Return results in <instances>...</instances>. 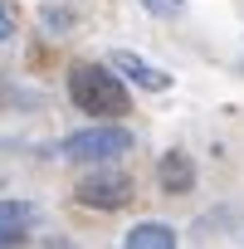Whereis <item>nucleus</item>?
Wrapping results in <instances>:
<instances>
[{
	"instance_id": "obj_9",
	"label": "nucleus",
	"mask_w": 244,
	"mask_h": 249,
	"mask_svg": "<svg viewBox=\"0 0 244 249\" xmlns=\"http://www.w3.org/2000/svg\"><path fill=\"white\" fill-rule=\"evenodd\" d=\"M142 10H147V15L171 20V15H181V10H186V0H142Z\"/></svg>"
},
{
	"instance_id": "obj_5",
	"label": "nucleus",
	"mask_w": 244,
	"mask_h": 249,
	"mask_svg": "<svg viewBox=\"0 0 244 249\" xmlns=\"http://www.w3.org/2000/svg\"><path fill=\"white\" fill-rule=\"evenodd\" d=\"M157 181H161L166 196H186V191L195 186V166H191V157H186V152H166L161 166H157Z\"/></svg>"
},
{
	"instance_id": "obj_4",
	"label": "nucleus",
	"mask_w": 244,
	"mask_h": 249,
	"mask_svg": "<svg viewBox=\"0 0 244 249\" xmlns=\"http://www.w3.org/2000/svg\"><path fill=\"white\" fill-rule=\"evenodd\" d=\"M112 69L127 78V83L147 88V93H166V88H171V73H166V69H152V64L137 59L132 49H117V54H112Z\"/></svg>"
},
{
	"instance_id": "obj_7",
	"label": "nucleus",
	"mask_w": 244,
	"mask_h": 249,
	"mask_svg": "<svg viewBox=\"0 0 244 249\" xmlns=\"http://www.w3.org/2000/svg\"><path fill=\"white\" fill-rule=\"evenodd\" d=\"M0 225L30 230V225H35V205H30V200H0Z\"/></svg>"
},
{
	"instance_id": "obj_6",
	"label": "nucleus",
	"mask_w": 244,
	"mask_h": 249,
	"mask_svg": "<svg viewBox=\"0 0 244 249\" xmlns=\"http://www.w3.org/2000/svg\"><path fill=\"white\" fill-rule=\"evenodd\" d=\"M122 244L127 249H176V230L161 225V220H142V225H132L122 234Z\"/></svg>"
},
{
	"instance_id": "obj_2",
	"label": "nucleus",
	"mask_w": 244,
	"mask_h": 249,
	"mask_svg": "<svg viewBox=\"0 0 244 249\" xmlns=\"http://www.w3.org/2000/svg\"><path fill=\"white\" fill-rule=\"evenodd\" d=\"M69 161H83V166H107L117 157L132 152V132L117 127V122H103V127H83V132H69L64 147H59Z\"/></svg>"
},
{
	"instance_id": "obj_1",
	"label": "nucleus",
	"mask_w": 244,
	"mask_h": 249,
	"mask_svg": "<svg viewBox=\"0 0 244 249\" xmlns=\"http://www.w3.org/2000/svg\"><path fill=\"white\" fill-rule=\"evenodd\" d=\"M69 98L83 117H122L132 107L127 78L112 64H73L69 69Z\"/></svg>"
},
{
	"instance_id": "obj_8",
	"label": "nucleus",
	"mask_w": 244,
	"mask_h": 249,
	"mask_svg": "<svg viewBox=\"0 0 244 249\" xmlns=\"http://www.w3.org/2000/svg\"><path fill=\"white\" fill-rule=\"evenodd\" d=\"M15 30H20L15 5H10V0H0V44H5V39H15Z\"/></svg>"
},
{
	"instance_id": "obj_10",
	"label": "nucleus",
	"mask_w": 244,
	"mask_h": 249,
	"mask_svg": "<svg viewBox=\"0 0 244 249\" xmlns=\"http://www.w3.org/2000/svg\"><path fill=\"white\" fill-rule=\"evenodd\" d=\"M10 244H25V230H10V225H0V249H10Z\"/></svg>"
},
{
	"instance_id": "obj_3",
	"label": "nucleus",
	"mask_w": 244,
	"mask_h": 249,
	"mask_svg": "<svg viewBox=\"0 0 244 249\" xmlns=\"http://www.w3.org/2000/svg\"><path fill=\"white\" fill-rule=\"evenodd\" d=\"M78 205H88V210H122L132 200V176H122V171H98V176H88V181H78Z\"/></svg>"
}]
</instances>
